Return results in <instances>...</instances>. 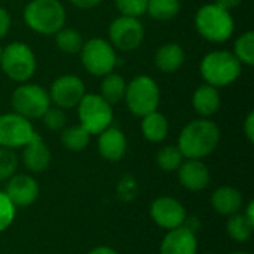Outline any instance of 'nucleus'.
Segmentation results:
<instances>
[{"mask_svg": "<svg viewBox=\"0 0 254 254\" xmlns=\"http://www.w3.org/2000/svg\"><path fill=\"white\" fill-rule=\"evenodd\" d=\"M220 141L219 127L207 119H195L189 122L180 132L177 147L186 159H202L211 155Z\"/></svg>", "mask_w": 254, "mask_h": 254, "instance_id": "1", "label": "nucleus"}, {"mask_svg": "<svg viewBox=\"0 0 254 254\" xmlns=\"http://www.w3.org/2000/svg\"><path fill=\"white\" fill-rule=\"evenodd\" d=\"M195 27L205 40L211 43H223L234 34L235 21L231 10L216 3H207L195 13Z\"/></svg>", "mask_w": 254, "mask_h": 254, "instance_id": "2", "label": "nucleus"}, {"mask_svg": "<svg viewBox=\"0 0 254 254\" xmlns=\"http://www.w3.org/2000/svg\"><path fill=\"white\" fill-rule=\"evenodd\" d=\"M22 16L28 28L43 36L55 34L65 24V9L60 0H31Z\"/></svg>", "mask_w": 254, "mask_h": 254, "instance_id": "3", "label": "nucleus"}, {"mask_svg": "<svg viewBox=\"0 0 254 254\" xmlns=\"http://www.w3.org/2000/svg\"><path fill=\"white\" fill-rule=\"evenodd\" d=\"M243 64L229 51H213L207 54L199 65L205 83L214 88H223L234 83L241 76Z\"/></svg>", "mask_w": 254, "mask_h": 254, "instance_id": "4", "label": "nucleus"}, {"mask_svg": "<svg viewBox=\"0 0 254 254\" xmlns=\"http://www.w3.org/2000/svg\"><path fill=\"white\" fill-rule=\"evenodd\" d=\"M36 55L24 42H12L1 48L0 67L3 73L15 82H28L36 71Z\"/></svg>", "mask_w": 254, "mask_h": 254, "instance_id": "5", "label": "nucleus"}, {"mask_svg": "<svg viewBox=\"0 0 254 254\" xmlns=\"http://www.w3.org/2000/svg\"><path fill=\"white\" fill-rule=\"evenodd\" d=\"M124 98L129 112L135 116L143 118L158 110L161 101V92L155 79L141 74L134 77L129 83H127Z\"/></svg>", "mask_w": 254, "mask_h": 254, "instance_id": "6", "label": "nucleus"}, {"mask_svg": "<svg viewBox=\"0 0 254 254\" xmlns=\"http://www.w3.org/2000/svg\"><path fill=\"white\" fill-rule=\"evenodd\" d=\"M80 61L88 73L92 76H106L115 71L118 64L116 49L112 43L101 37H92L83 42L80 49Z\"/></svg>", "mask_w": 254, "mask_h": 254, "instance_id": "7", "label": "nucleus"}, {"mask_svg": "<svg viewBox=\"0 0 254 254\" xmlns=\"http://www.w3.org/2000/svg\"><path fill=\"white\" fill-rule=\"evenodd\" d=\"M77 115L80 125L89 132V135H98L113 122V109L100 94H85L77 104Z\"/></svg>", "mask_w": 254, "mask_h": 254, "instance_id": "8", "label": "nucleus"}, {"mask_svg": "<svg viewBox=\"0 0 254 254\" xmlns=\"http://www.w3.org/2000/svg\"><path fill=\"white\" fill-rule=\"evenodd\" d=\"M15 113L27 119H40L51 107V98L46 89L34 83H22L15 88L10 97Z\"/></svg>", "mask_w": 254, "mask_h": 254, "instance_id": "9", "label": "nucleus"}, {"mask_svg": "<svg viewBox=\"0 0 254 254\" xmlns=\"http://www.w3.org/2000/svg\"><path fill=\"white\" fill-rule=\"evenodd\" d=\"M144 40V27L138 18L121 15L109 27V42L115 49L131 52Z\"/></svg>", "mask_w": 254, "mask_h": 254, "instance_id": "10", "label": "nucleus"}, {"mask_svg": "<svg viewBox=\"0 0 254 254\" xmlns=\"http://www.w3.org/2000/svg\"><path fill=\"white\" fill-rule=\"evenodd\" d=\"M34 128L30 119L18 113H4L0 116V147L22 149L33 137Z\"/></svg>", "mask_w": 254, "mask_h": 254, "instance_id": "11", "label": "nucleus"}, {"mask_svg": "<svg viewBox=\"0 0 254 254\" xmlns=\"http://www.w3.org/2000/svg\"><path fill=\"white\" fill-rule=\"evenodd\" d=\"M48 94L51 103H54L57 107L63 110H68L77 107L86 91H85V83L80 77L74 74H64L52 82Z\"/></svg>", "mask_w": 254, "mask_h": 254, "instance_id": "12", "label": "nucleus"}, {"mask_svg": "<svg viewBox=\"0 0 254 254\" xmlns=\"http://www.w3.org/2000/svg\"><path fill=\"white\" fill-rule=\"evenodd\" d=\"M152 220L162 229L171 231L186 223V208L171 196H159L150 205Z\"/></svg>", "mask_w": 254, "mask_h": 254, "instance_id": "13", "label": "nucleus"}, {"mask_svg": "<svg viewBox=\"0 0 254 254\" xmlns=\"http://www.w3.org/2000/svg\"><path fill=\"white\" fill-rule=\"evenodd\" d=\"M161 254H196L198 253V240L195 231L186 225L168 231L161 243Z\"/></svg>", "mask_w": 254, "mask_h": 254, "instance_id": "14", "label": "nucleus"}, {"mask_svg": "<svg viewBox=\"0 0 254 254\" xmlns=\"http://www.w3.org/2000/svg\"><path fill=\"white\" fill-rule=\"evenodd\" d=\"M39 185L37 182L27 174H16L9 179L4 193L9 196L15 207H28L39 196Z\"/></svg>", "mask_w": 254, "mask_h": 254, "instance_id": "15", "label": "nucleus"}, {"mask_svg": "<svg viewBox=\"0 0 254 254\" xmlns=\"http://www.w3.org/2000/svg\"><path fill=\"white\" fill-rule=\"evenodd\" d=\"M180 185L192 192L204 190L210 183V171L201 159H188L177 170Z\"/></svg>", "mask_w": 254, "mask_h": 254, "instance_id": "16", "label": "nucleus"}, {"mask_svg": "<svg viewBox=\"0 0 254 254\" xmlns=\"http://www.w3.org/2000/svg\"><path fill=\"white\" fill-rule=\"evenodd\" d=\"M98 152L100 155L112 162L121 161L127 153V137L125 134L115 127H109L98 134Z\"/></svg>", "mask_w": 254, "mask_h": 254, "instance_id": "17", "label": "nucleus"}, {"mask_svg": "<svg viewBox=\"0 0 254 254\" xmlns=\"http://www.w3.org/2000/svg\"><path fill=\"white\" fill-rule=\"evenodd\" d=\"M22 164L31 173H42L51 164V150L40 135L34 137L22 147Z\"/></svg>", "mask_w": 254, "mask_h": 254, "instance_id": "18", "label": "nucleus"}, {"mask_svg": "<svg viewBox=\"0 0 254 254\" xmlns=\"http://www.w3.org/2000/svg\"><path fill=\"white\" fill-rule=\"evenodd\" d=\"M220 94L219 89L204 83L192 95V106L201 118H210L220 109Z\"/></svg>", "mask_w": 254, "mask_h": 254, "instance_id": "19", "label": "nucleus"}, {"mask_svg": "<svg viewBox=\"0 0 254 254\" xmlns=\"http://www.w3.org/2000/svg\"><path fill=\"white\" fill-rule=\"evenodd\" d=\"M211 205L214 211L222 216H232L240 213L243 207V195L238 189L231 186H222L211 195Z\"/></svg>", "mask_w": 254, "mask_h": 254, "instance_id": "20", "label": "nucleus"}, {"mask_svg": "<svg viewBox=\"0 0 254 254\" xmlns=\"http://www.w3.org/2000/svg\"><path fill=\"white\" fill-rule=\"evenodd\" d=\"M185 63V51L179 43L170 42L155 52V65L162 73H174Z\"/></svg>", "mask_w": 254, "mask_h": 254, "instance_id": "21", "label": "nucleus"}, {"mask_svg": "<svg viewBox=\"0 0 254 254\" xmlns=\"http://www.w3.org/2000/svg\"><path fill=\"white\" fill-rule=\"evenodd\" d=\"M168 119L158 110L141 118V132L150 143H161L168 135Z\"/></svg>", "mask_w": 254, "mask_h": 254, "instance_id": "22", "label": "nucleus"}, {"mask_svg": "<svg viewBox=\"0 0 254 254\" xmlns=\"http://www.w3.org/2000/svg\"><path fill=\"white\" fill-rule=\"evenodd\" d=\"M125 89H127V82L125 79L119 74V73H109L106 76H103V82H101V97L110 103V104H116L121 100H124L125 97Z\"/></svg>", "mask_w": 254, "mask_h": 254, "instance_id": "23", "label": "nucleus"}, {"mask_svg": "<svg viewBox=\"0 0 254 254\" xmlns=\"http://www.w3.org/2000/svg\"><path fill=\"white\" fill-rule=\"evenodd\" d=\"M89 132L79 124L61 129V144L70 152H80L89 143Z\"/></svg>", "mask_w": 254, "mask_h": 254, "instance_id": "24", "label": "nucleus"}, {"mask_svg": "<svg viewBox=\"0 0 254 254\" xmlns=\"http://www.w3.org/2000/svg\"><path fill=\"white\" fill-rule=\"evenodd\" d=\"M253 229L254 225L244 216V213H235L229 216V220L226 223L228 235L237 243L249 241L253 234Z\"/></svg>", "mask_w": 254, "mask_h": 254, "instance_id": "25", "label": "nucleus"}, {"mask_svg": "<svg viewBox=\"0 0 254 254\" xmlns=\"http://www.w3.org/2000/svg\"><path fill=\"white\" fill-rule=\"evenodd\" d=\"M146 12L158 21H168L180 12V0H147Z\"/></svg>", "mask_w": 254, "mask_h": 254, "instance_id": "26", "label": "nucleus"}, {"mask_svg": "<svg viewBox=\"0 0 254 254\" xmlns=\"http://www.w3.org/2000/svg\"><path fill=\"white\" fill-rule=\"evenodd\" d=\"M55 43L64 54H77L83 46V39L77 30L63 27L55 33Z\"/></svg>", "mask_w": 254, "mask_h": 254, "instance_id": "27", "label": "nucleus"}, {"mask_svg": "<svg viewBox=\"0 0 254 254\" xmlns=\"http://www.w3.org/2000/svg\"><path fill=\"white\" fill-rule=\"evenodd\" d=\"M237 60L244 64L252 67L254 64V33L246 31L243 33L234 43V52H232Z\"/></svg>", "mask_w": 254, "mask_h": 254, "instance_id": "28", "label": "nucleus"}, {"mask_svg": "<svg viewBox=\"0 0 254 254\" xmlns=\"http://www.w3.org/2000/svg\"><path fill=\"white\" fill-rule=\"evenodd\" d=\"M183 155L177 146H165L156 153V164L162 171H177L183 162Z\"/></svg>", "mask_w": 254, "mask_h": 254, "instance_id": "29", "label": "nucleus"}, {"mask_svg": "<svg viewBox=\"0 0 254 254\" xmlns=\"http://www.w3.org/2000/svg\"><path fill=\"white\" fill-rule=\"evenodd\" d=\"M18 168V156L12 149L0 147V182L15 176Z\"/></svg>", "mask_w": 254, "mask_h": 254, "instance_id": "30", "label": "nucleus"}, {"mask_svg": "<svg viewBox=\"0 0 254 254\" xmlns=\"http://www.w3.org/2000/svg\"><path fill=\"white\" fill-rule=\"evenodd\" d=\"M16 207L12 204L9 196L0 190V232H4L15 220Z\"/></svg>", "mask_w": 254, "mask_h": 254, "instance_id": "31", "label": "nucleus"}, {"mask_svg": "<svg viewBox=\"0 0 254 254\" xmlns=\"http://www.w3.org/2000/svg\"><path fill=\"white\" fill-rule=\"evenodd\" d=\"M115 3L122 15L134 18H140L147 9V0H115Z\"/></svg>", "mask_w": 254, "mask_h": 254, "instance_id": "32", "label": "nucleus"}, {"mask_svg": "<svg viewBox=\"0 0 254 254\" xmlns=\"http://www.w3.org/2000/svg\"><path fill=\"white\" fill-rule=\"evenodd\" d=\"M42 119H43L46 128L51 129V131H61L63 128H65L67 118L64 115V110L60 109V107H52L51 106L45 112V115L42 116Z\"/></svg>", "mask_w": 254, "mask_h": 254, "instance_id": "33", "label": "nucleus"}, {"mask_svg": "<svg viewBox=\"0 0 254 254\" xmlns=\"http://www.w3.org/2000/svg\"><path fill=\"white\" fill-rule=\"evenodd\" d=\"M10 24H12V19H10V15H9L7 9L0 6V40L9 33Z\"/></svg>", "mask_w": 254, "mask_h": 254, "instance_id": "34", "label": "nucleus"}, {"mask_svg": "<svg viewBox=\"0 0 254 254\" xmlns=\"http://www.w3.org/2000/svg\"><path fill=\"white\" fill-rule=\"evenodd\" d=\"M244 134L250 143L254 141V112H250L244 122Z\"/></svg>", "mask_w": 254, "mask_h": 254, "instance_id": "35", "label": "nucleus"}, {"mask_svg": "<svg viewBox=\"0 0 254 254\" xmlns=\"http://www.w3.org/2000/svg\"><path fill=\"white\" fill-rule=\"evenodd\" d=\"M70 1L79 9H91V7L98 6L103 0H70Z\"/></svg>", "mask_w": 254, "mask_h": 254, "instance_id": "36", "label": "nucleus"}, {"mask_svg": "<svg viewBox=\"0 0 254 254\" xmlns=\"http://www.w3.org/2000/svg\"><path fill=\"white\" fill-rule=\"evenodd\" d=\"M241 1H243V0H214L216 4H219V6H222V7L228 9V10L237 7Z\"/></svg>", "mask_w": 254, "mask_h": 254, "instance_id": "37", "label": "nucleus"}, {"mask_svg": "<svg viewBox=\"0 0 254 254\" xmlns=\"http://www.w3.org/2000/svg\"><path fill=\"white\" fill-rule=\"evenodd\" d=\"M88 254H119L118 252H115L110 247H97L94 250H91Z\"/></svg>", "mask_w": 254, "mask_h": 254, "instance_id": "38", "label": "nucleus"}, {"mask_svg": "<svg viewBox=\"0 0 254 254\" xmlns=\"http://www.w3.org/2000/svg\"><path fill=\"white\" fill-rule=\"evenodd\" d=\"M253 211H254V202L253 201H250L249 202V205H247V208H246V211H244V216L252 222L254 225V214H253Z\"/></svg>", "mask_w": 254, "mask_h": 254, "instance_id": "39", "label": "nucleus"}, {"mask_svg": "<svg viewBox=\"0 0 254 254\" xmlns=\"http://www.w3.org/2000/svg\"><path fill=\"white\" fill-rule=\"evenodd\" d=\"M232 254H249V253H243V252H237V253H232Z\"/></svg>", "mask_w": 254, "mask_h": 254, "instance_id": "40", "label": "nucleus"}, {"mask_svg": "<svg viewBox=\"0 0 254 254\" xmlns=\"http://www.w3.org/2000/svg\"><path fill=\"white\" fill-rule=\"evenodd\" d=\"M0 54H1V46H0Z\"/></svg>", "mask_w": 254, "mask_h": 254, "instance_id": "41", "label": "nucleus"}]
</instances>
